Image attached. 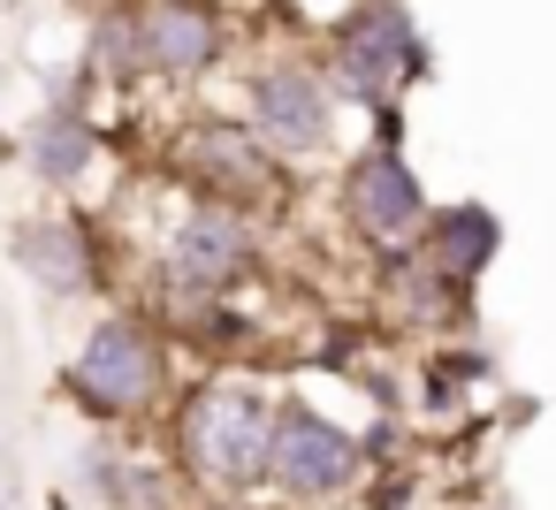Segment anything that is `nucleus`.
<instances>
[{"mask_svg": "<svg viewBox=\"0 0 556 510\" xmlns=\"http://www.w3.org/2000/svg\"><path fill=\"white\" fill-rule=\"evenodd\" d=\"M0 510H24V472H16V449L0 434Z\"/></svg>", "mask_w": 556, "mask_h": 510, "instance_id": "nucleus-16", "label": "nucleus"}, {"mask_svg": "<svg viewBox=\"0 0 556 510\" xmlns=\"http://www.w3.org/2000/svg\"><path fill=\"white\" fill-rule=\"evenodd\" d=\"M328 206L351 237V252L366 259H389V252H412L434 199H427V176L412 168V153L396 145H351V161L328 176Z\"/></svg>", "mask_w": 556, "mask_h": 510, "instance_id": "nucleus-9", "label": "nucleus"}, {"mask_svg": "<svg viewBox=\"0 0 556 510\" xmlns=\"http://www.w3.org/2000/svg\"><path fill=\"white\" fill-rule=\"evenodd\" d=\"M366 442L336 419L305 381H282L275 442H267V510H351L366 487Z\"/></svg>", "mask_w": 556, "mask_h": 510, "instance_id": "nucleus-7", "label": "nucleus"}, {"mask_svg": "<svg viewBox=\"0 0 556 510\" xmlns=\"http://www.w3.org/2000/svg\"><path fill=\"white\" fill-rule=\"evenodd\" d=\"M70 9H77V16H100V9H115V0H70Z\"/></svg>", "mask_w": 556, "mask_h": 510, "instance_id": "nucleus-17", "label": "nucleus"}, {"mask_svg": "<svg viewBox=\"0 0 556 510\" xmlns=\"http://www.w3.org/2000/svg\"><path fill=\"white\" fill-rule=\"evenodd\" d=\"M16 168L39 183V199H62V206H100L108 191V123L85 92V77L70 69L62 85L39 92V107L24 115L16 130Z\"/></svg>", "mask_w": 556, "mask_h": 510, "instance_id": "nucleus-8", "label": "nucleus"}, {"mask_svg": "<svg viewBox=\"0 0 556 510\" xmlns=\"http://www.w3.org/2000/svg\"><path fill=\"white\" fill-rule=\"evenodd\" d=\"M199 366L176 350V335L138 305V297H108L85 313L70 358H62V404L85 411L108 434H161L168 404L184 396Z\"/></svg>", "mask_w": 556, "mask_h": 510, "instance_id": "nucleus-2", "label": "nucleus"}, {"mask_svg": "<svg viewBox=\"0 0 556 510\" xmlns=\"http://www.w3.org/2000/svg\"><path fill=\"white\" fill-rule=\"evenodd\" d=\"M328 92L366 123L381 107H404L412 85L434 77V47L412 16V0H351V9L313 39Z\"/></svg>", "mask_w": 556, "mask_h": 510, "instance_id": "nucleus-5", "label": "nucleus"}, {"mask_svg": "<svg viewBox=\"0 0 556 510\" xmlns=\"http://www.w3.org/2000/svg\"><path fill=\"white\" fill-rule=\"evenodd\" d=\"M70 487L92 510H199L191 487H184V472L168 464L161 434H108V426H92L77 442Z\"/></svg>", "mask_w": 556, "mask_h": 510, "instance_id": "nucleus-11", "label": "nucleus"}, {"mask_svg": "<svg viewBox=\"0 0 556 510\" xmlns=\"http://www.w3.org/2000/svg\"><path fill=\"white\" fill-rule=\"evenodd\" d=\"M0 252L24 275V290L39 305H108L130 275V252L108 221V206H62V199H39L24 206L9 229H0Z\"/></svg>", "mask_w": 556, "mask_h": 510, "instance_id": "nucleus-4", "label": "nucleus"}, {"mask_svg": "<svg viewBox=\"0 0 556 510\" xmlns=\"http://www.w3.org/2000/svg\"><path fill=\"white\" fill-rule=\"evenodd\" d=\"M358 145H396L404 153V107H381V115H366V138Z\"/></svg>", "mask_w": 556, "mask_h": 510, "instance_id": "nucleus-15", "label": "nucleus"}, {"mask_svg": "<svg viewBox=\"0 0 556 510\" xmlns=\"http://www.w3.org/2000/svg\"><path fill=\"white\" fill-rule=\"evenodd\" d=\"M138 16H146V47H153V92H176V100L222 85L252 47L229 0H138Z\"/></svg>", "mask_w": 556, "mask_h": 510, "instance_id": "nucleus-10", "label": "nucleus"}, {"mask_svg": "<svg viewBox=\"0 0 556 510\" xmlns=\"http://www.w3.org/2000/svg\"><path fill=\"white\" fill-rule=\"evenodd\" d=\"M282 373L275 366H199L161 419V449L184 472L199 510L267 502V442H275Z\"/></svg>", "mask_w": 556, "mask_h": 510, "instance_id": "nucleus-1", "label": "nucleus"}, {"mask_svg": "<svg viewBox=\"0 0 556 510\" xmlns=\"http://www.w3.org/2000/svg\"><path fill=\"white\" fill-rule=\"evenodd\" d=\"M237 115L260 130V145L313 191L351 161V107L328 92L313 39H260L237 62Z\"/></svg>", "mask_w": 556, "mask_h": 510, "instance_id": "nucleus-3", "label": "nucleus"}, {"mask_svg": "<svg viewBox=\"0 0 556 510\" xmlns=\"http://www.w3.org/2000/svg\"><path fill=\"white\" fill-rule=\"evenodd\" d=\"M419 252H427L457 290H472V297H480V275L503 259V214H495L488 199H450V206H434V214H427Z\"/></svg>", "mask_w": 556, "mask_h": 510, "instance_id": "nucleus-14", "label": "nucleus"}, {"mask_svg": "<svg viewBox=\"0 0 556 510\" xmlns=\"http://www.w3.org/2000/svg\"><path fill=\"white\" fill-rule=\"evenodd\" d=\"M161 176L184 183L191 199L244 206V214H267V221L305 199V183L260 145V130L237 107H191V115H176L168 145H161Z\"/></svg>", "mask_w": 556, "mask_h": 510, "instance_id": "nucleus-6", "label": "nucleus"}, {"mask_svg": "<svg viewBox=\"0 0 556 510\" xmlns=\"http://www.w3.org/2000/svg\"><path fill=\"white\" fill-rule=\"evenodd\" d=\"M366 290H374V313H381V328H389V335H427V343H442V335H465V328H472V313H480V297H472V290H457V282H450L419 244H412V252L374 259Z\"/></svg>", "mask_w": 556, "mask_h": 510, "instance_id": "nucleus-12", "label": "nucleus"}, {"mask_svg": "<svg viewBox=\"0 0 556 510\" xmlns=\"http://www.w3.org/2000/svg\"><path fill=\"white\" fill-rule=\"evenodd\" d=\"M77 77L92 100H146L153 92V47H146V16H138V0H115V9L85 16V39H77Z\"/></svg>", "mask_w": 556, "mask_h": 510, "instance_id": "nucleus-13", "label": "nucleus"}]
</instances>
